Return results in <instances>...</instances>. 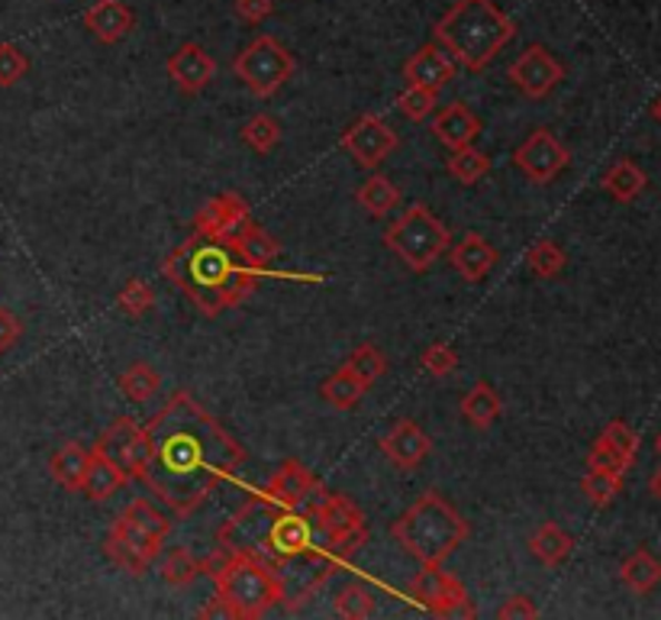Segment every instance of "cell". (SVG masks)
<instances>
[{
	"mask_svg": "<svg viewBox=\"0 0 661 620\" xmlns=\"http://www.w3.org/2000/svg\"><path fill=\"white\" fill-rule=\"evenodd\" d=\"M207 572L214 575L217 598L229 618H265L272 608L284 604V582L278 569L249 553H217L207 559Z\"/></svg>",
	"mask_w": 661,
	"mask_h": 620,
	"instance_id": "5",
	"label": "cell"
},
{
	"mask_svg": "<svg viewBox=\"0 0 661 620\" xmlns=\"http://www.w3.org/2000/svg\"><path fill=\"white\" fill-rule=\"evenodd\" d=\"M394 543L420 565H442L468 537L472 523L452 508L440 491H423L407 511L391 523Z\"/></svg>",
	"mask_w": 661,
	"mask_h": 620,
	"instance_id": "4",
	"label": "cell"
},
{
	"mask_svg": "<svg viewBox=\"0 0 661 620\" xmlns=\"http://www.w3.org/2000/svg\"><path fill=\"white\" fill-rule=\"evenodd\" d=\"M655 453L661 456V433H659V440H655Z\"/></svg>",
	"mask_w": 661,
	"mask_h": 620,
	"instance_id": "53",
	"label": "cell"
},
{
	"mask_svg": "<svg viewBox=\"0 0 661 620\" xmlns=\"http://www.w3.org/2000/svg\"><path fill=\"white\" fill-rule=\"evenodd\" d=\"M243 142L258 156H268L282 146V124L272 114H255L253 120L243 127Z\"/></svg>",
	"mask_w": 661,
	"mask_h": 620,
	"instance_id": "40",
	"label": "cell"
},
{
	"mask_svg": "<svg viewBox=\"0 0 661 620\" xmlns=\"http://www.w3.org/2000/svg\"><path fill=\"white\" fill-rule=\"evenodd\" d=\"M97 453H103L107 459H114L129 479H142L146 462H149V433L146 426H139L132 417H117L114 424L100 433V440L95 443Z\"/></svg>",
	"mask_w": 661,
	"mask_h": 620,
	"instance_id": "15",
	"label": "cell"
},
{
	"mask_svg": "<svg viewBox=\"0 0 661 620\" xmlns=\"http://www.w3.org/2000/svg\"><path fill=\"white\" fill-rule=\"evenodd\" d=\"M445 171H448L458 185L472 188V185H477V181L491 171V159H487L481 149H474V146H462V149H455V152L448 156Z\"/></svg>",
	"mask_w": 661,
	"mask_h": 620,
	"instance_id": "38",
	"label": "cell"
},
{
	"mask_svg": "<svg viewBox=\"0 0 661 620\" xmlns=\"http://www.w3.org/2000/svg\"><path fill=\"white\" fill-rule=\"evenodd\" d=\"M158 572L168 585L185 588L190 582H197L204 572H207V559H197L190 553L188 547H171L161 553V562H158Z\"/></svg>",
	"mask_w": 661,
	"mask_h": 620,
	"instance_id": "32",
	"label": "cell"
},
{
	"mask_svg": "<svg viewBox=\"0 0 661 620\" xmlns=\"http://www.w3.org/2000/svg\"><path fill=\"white\" fill-rule=\"evenodd\" d=\"M588 469H600V472H613V475H623L627 479V472H630V462L627 456L600 433L598 440H594V446H591V453H588Z\"/></svg>",
	"mask_w": 661,
	"mask_h": 620,
	"instance_id": "45",
	"label": "cell"
},
{
	"mask_svg": "<svg viewBox=\"0 0 661 620\" xmlns=\"http://www.w3.org/2000/svg\"><path fill=\"white\" fill-rule=\"evenodd\" d=\"M319 489H323V482L316 479L300 459H284L282 465L275 469L272 482L265 485V494L275 504L287 508V511H304L314 501V494Z\"/></svg>",
	"mask_w": 661,
	"mask_h": 620,
	"instance_id": "18",
	"label": "cell"
},
{
	"mask_svg": "<svg viewBox=\"0 0 661 620\" xmlns=\"http://www.w3.org/2000/svg\"><path fill=\"white\" fill-rule=\"evenodd\" d=\"M378 450L384 453V456L391 459L397 469L413 472V469H416L423 459L430 456V450H433V440L423 433V426L416 424V421L401 417L397 424L391 426V430L381 436Z\"/></svg>",
	"mask_w": 661,
	"mask_h": 620,
	"instance_id": "19",
	"label": "cell"
},
{
	"mask_svg": "<svg viewBox=\"0 0 661 620\" xmlns=\"http://www.w3.org/2000/svg\"><path fill=\"white\" fill-rule=\"evenodd\" d=\"M146 433L152 450L139 482L175 518H190L246 465V446L190 392L171 394L146 424Z\"/></svg>",
	"mask_w": 661,
	"mask_h": 620,
	"instance_id": "1",
	"label": "cell"
},
{
	"mask_svg": "<svg viewBox=\"0 0 661 620\" xmlns=\"http://www.w3.org/2000/svg\"><path fill=\"white\" fill-rule=\"evenodd\" d=\"M368 392H372V388H368L348 365H339V368L319 385L323 401H326L329 407H336V411H352Z\"/></svg>",
	"mask_w": 661,
	"mask_h": 620,
	"instance_id": "29",
	"label": "cell"
},
{
	"mask_svg": "<svg viewBox=\"0 0 661 620\" xmlns=\"http://www.w3.org/2000/svg\"><path fill=\"white\" fill-rule=\"evenodd\" d=\"M652 117H655V120H659V124H661V98L655 100V104H652Z\"/></svg>",
	"mask_w": 661,
	"mask_h": 620,
	"instance_id": "52",
	"label": "cell"
},
{
	"mask_svg": "<svg viewBox=\"0 0 661 620\" xmlns=\"http://www.w3.org/2000/svg\"><path fill=\"white\" fill-rule=\"evenodd\" d=\"M103 553H107V559H110L117 569H124L132 579H142V575L149 572V565H152L117 526H110V533H107V540H103Z\"/></svg>",
	"mask_w": 661,
	"mask_h": 620,
	"instance_id": "36",
	"label": "cell"
},
{
	"mask_svg": "<svg viewBox=\"0 0 661 620\" xmlns=\"http://www.w3.org/2000/svg\"><path fill=\"white\" fill-rule=\"evenodd\" d=\"M436 104H440V91L410 88L407 85V91L397 98V110H401V117H407L410 124H423L426 117H433Z\"/></svg>",
	"mask_w": 661,
	"mask_h": 620,
	"instance_id": "43",
	"label": "cell"
},
{
	"mask_svg": "<svg viewBox=\"0 0 661 620\" xmlns=\"http://www.w3.org/2000/svg\"><path fill=\"white\" fill-rule=\"evenodd\" d=\"M165 71H168V81H175L181 95L194 98V95H204L210 81L217 78V59L200 42H185L168 56Z\"/></svg>",
	"mask_w": 661,
	"mask_h": 620,
	"instance_id": "17",
	"label": "cell"
},
{
	"mask_svg": "<svg viewBox=\"0 0 661 620\" xmlns=\"http://www.w3.org/2000/svg\"><path fill=\"white\" fill-rule=\"evenodd\" d=\"M278 511H282V504H275L265 491H262V494H253V498L220 526V533H217V550H223V553H249L262 559L268 530H272V523L278 518Z\"/></svg>",
	"mask_w": 661,
	"mask_h": 620,
	"instance_id": "9",
	"label": "cell"
},
{
	"mask_svg": "<svg viewBox=\"0 0 661 620\" xmlns=\"http://www.w3.org/2000/svg\"><path fill=\"white\" fill-rule=\"evenodd\" d=\"M339 146L352 156V163L355 165H362V168H378V165L401 146V139H397V132L391 130L387 120H381L375 114H362V117L343 132Z\"/></svg>",
	"mask_w": 661,
	"mask_h": 620,
	"instance_id": "16",
	"label": "cell"
},
{
	"mask_svg": "<svg viewBox=\"0 0 661 620\" xmlns=\"http://www.w3.org/2000/svg\"><path fill=\"white\" fill-rule=\"evenodd\" d=\"M568 256L565 249L555 243V239H539L533 243L530 249H526V268L533 272L535 278H559L562 272H565Z\"/></svg>",
	"mask_w": 661,
	"mask_h": 620,
	"instance_id": "39",
	"label": "cell"
},
{
	"mask_svg": "<svg viewBox=\"0 0 661 620\" xmlns=\"http://www.w3.org/2000/svg\"><path fill=\"white\" fill-rule=\"evenodd\" d=\"M420 365H423V372H426V375H433V378H445V375H452V372L458 368V353H455L448 343H433V346H426V350H423Z\"/></svg>",
	"mask_w": 661,
	"mask_h": 620,
	"instance_id": "47",
	"label": "cell"
},
{
	"mask_svg": "<svg viewBox=\"0 0 661 620\" xmlns=\"http://www.w3.org/2000/svg\"><path fill=\"white\" fill-rule=\"evenodd\" d=\"M233 7H236V17L249 27L265 23L275 13V0H233Z\"/></svg>",
	"mask_w": 661,
	"mask_h": 620,
	"instance_id": "49",
	"label": "cell"
},
{
	"mask_svg": "<svg viewBox=\"0 0 661 620\" xmlns=\"http://www.w3.org/2000/svg\"><path fill=\"white\" fill-rule=\"evenodd\" d=\"M410 598L436 618H474L468 588L452 572H442V565H423V572L410 582Z\"/></svg>",
	"mask_w": 661,
	"mask_h": 620,
	"instance_id": "10",
	"label": "cell"
},
{
	"mask_svg": "<svg viewBox=\"0 0 661 620\" xmlns=\"http://www.w3.org/2000/svg\"><path fill=\"white\" fill-rule=\"evenodd\" d=\"M127 482L129 475L114 459H107L103 453L91 450V462H88V472H85V485H81V491L91 501H110Z\"/></svg>",
	"mask_w": 661,
	"mask_h": 620,
	"instance_id": "26",
	"label": "cell"
},
{
	"mask_svg": "<svg viewBox=\"0 0 661 620\" xmlns=\"http://www.w3.org/2000/svg\"><path fill=\"white\" fill-rule=\"evenodd\" d=\"M120 521H127L129 526L142 530L146 537H152L158 543H165V537L171 533V518L161 514L149 498H132L127 504V511L120 514Z\"/></svg>",
	"mask_w": 661,
	"mask_h": 620,
	"instance_id": "35",
	"label": "cell"
},
{
	"mask_svg": "<svg viewBox=\"0 0 661 620\" xmlns=\"http://www.w3.org/2000/svg\"><path fill=\"white\" fill-rule=\"evenodd\" d=\"M120 392L127 394L132 404H146L149 397H156L161 392V375L149 362H132L127 372L117 378Z\"/></svg>",
	"mask_w": 661,
	"mask_h": 620,
	"instance_id": "37",
	"label": "cell"
},
{
	"mask_svg": "<svg viewBox=\"0 0 661 620\" xmlns=\"http://www.w3.org/2000/svg\"><path fill=\"white\" fill-rule=\"evenodd\" d=\"M645 185H649L645 171L632 163V159L613 163L606 168V175H603V191L613 197V200H620V204H632L635 197L645 191Z\"/></svg>",
	"mask_w": 661,
	"mask_h": 620,
	"instance_id": "31",
	"label": "cell"
},
{
	"mask_svg": "<svg viewBox=\"0 0 661 620\" xmlns=\"http://www.w3.org/2000/svg\"><path fill=\"white\" fill-rule=\"evenodd\" d=\"M433 36L455 66L484 71L510 46L516 23L494 0H455L436 20Z\"/></svg>",
	"mask_w": 661,
	"mask_h": 620,
	"instance_id": "3",
	"label": "cell"
},
{
	"mask_svg": "<svg viewBox=\"0 0 661 620\" xmlns=\"http://www.w3.org/2000/svg\"><path fill=\"white\" fill-rule=\"evenodd\" d=\"M455 68H458L455 59L442 49L440 42H426L404 62V81L410 88L442 91L455 78Z\"/></svg>",
	"mask_w": 661,
	"mask_h": 620,
	"instance_id": "20",
	"label": "cell"
},
{
	"mask_svg": "<svg viewBox=\"0 0 661 620\" xmlns=\"http://www.w3.org/2000/svg\"><path fill=\"white\" fill-rule=\"evenodd\" d=\"M30 71V59L20 46L13 42H0V88H13L17 81H23Z\"/></svg>",
	"mask_w": 661,
	"mask_h": 620,
	"instance_id": "46",
	"label": "cell"
},
{
	"mask_svg": "<svg viewBox=\"0 0 661 620\" xmlns=\"http://www.w3.org/2000/svg\"><path fill=\"white\" fill-rule=\"evenodd\" d=\"M433 132L445 149L455 152L462 146H474V139L481 136V120L465 100H455L433 117Z\"/></svg>",
	"mask_w": 661,
	"mask_h": 620,
	"instance_id": "23",
	"label": "cell"
},
{
	"mask_svg": "<svg viewBox=\"0 0 661 620\" xmlns=\"http://www.w3.org/2000/svg\"><path fill=\"white\" fill-rule=\"evenodd\" d=\"M294 68H297L294 56L284 49L275 36L268 33L255 36L253 42H249V46L236 56V62H233L236 78L253 91L255 98L262 100L275 98L284 85L290 81Z\"/></svg>",
	"mask_w": 661,
	"mask_h": 620,
	"instance_id": "8",
	"label": "cell"
},
{
	"mask_svg": "<svg viewBox=\"0 0 661 620\" xmlns=\"http://www.w3.org/2000/svg\"><path fill=\"white\" fill-rule=\"evenodd\" d=\"M333 611L346 620H368L378 611V598H375V591L365 585V582H355V579H352L348 585H343L336 591Z\"/></svg>",
	"mask_w": 661,
	"mask_h": 620,
	"instance_id": "34",
	"label": "cell"
},
{
	"mask_svg": "<svg viewBox=\"0 0 661 620\" xmlns=\"http://www.w3.org/2000/svg\"><path fill=\"white\" fill-rule=\"evenodd\" d=\"M355 200L362 204V210H368L372 217H384L387 210H394L401 204V188L384 178V175H368L358 188H355Z\"/></svg>",
	"mask_w": 661,
	"mask_h": 620,
	"instance_id": "33",
	"label": "cell"
},
{
	"mask_svg": "<svg viewBox=\"0 0 661 620\" xmlns=\"http://www.w3.org/2000/svg\"><path fill=\"white\" fill-rule=\"evenodd\" d=\"M304 511L314 518L316 530L323 537V547L336 555V559L346 562L348 555H355L368 543L365 511L348 494H343V491L319 489L314 494V501Z\"/></svg>",
	"mask_w": 661,
	"mask_h": 620,
	"instance_id": "7",
	"label": "cell"
},
{
	"mask_svg": "<svg viewBox=\"0 0 661 620\" xmlns=\"http://www.w3.org/2000/svg\"><path fill=\"white\" fill-rule=\"evenodd\" d=\"M581 491L588 494V501H591L594 508H610V504L616 501V494L623 491V475L588 469V475L581 479Z\"/></svg>",
	"mask_w": 661,
	"mask_h": 620,
	"instance_id": "42",
	"label": "cell"
},
{
	"mask_svg": "<svg viewBox=\"0 0 661 620\" xmlns=\"http://www.w3.org/2000/svg\"><path fill=\"white\" fill-rule=\"evenodd\" d=\"M20 339H23V321L10 307L0 304V356L20 346Z\"/></svg>",
	"mask_w": 661,
	"mask_h": 620,
	"instance_id": "48",
	"label": "cell"
},
{
	"mask_svg": "<svg viewBox=\"0 0 661 620\" xmlns=\"http://www.w3.org/2000/svg\"><path fill=\"white\" fill-rule=\"evenodd\" d=\"M568 163H571V152H568L565 142L552 130L530 132V136L516 146V152H513V165H516L533 185H549V181H555L568 168Z\"/></svg>",
	"mask_w": 661,
	"mask_h": 620,
	"instance_id": "13",
	"label": "cell"
},
{
	"mask_svg": "<svg viewBox=\"0 0 661 620\" xmlns=\"http://www.w3.org/2000/svg\"><path fill=\"white\" fill-rule=\"evenodd\" d=\"M620 579L630 588L632 594H649L661 585V559L649 550H635L623 559L620 565Z\"/></svg>",
	"mask_w": 661,
	"mask_h": 620,
	"instance_id": "30",
	"label": "cell"
},
{
	"mask_svg": "<svg viewBox=\"0 0 661 620\" xmlns=\"http://www.w3.org/2000/svg\"><path fill=\"white\" fill-rule=\"evenodd\" d=\"M384 246L404 262V268H410L413 275H423L442 259V253H448L452 233L430 210V204L413 200L407 204V210L384 229Z\"/></svg>",
	"mask_w": 661,
	"mask_h": 620,
	"instance_id": "6",
	"label": "cell"
},
{
	"mask_svg": "<svg viewBox=\"0 0 661 620\" xmlns=\"http://www.w3.org/2000/svg\"><path fill=\"white\" fill-rule=\"evenodd\" d=\"M506 78L516 85V91H520L523 98L542 100L549 98V95L562 85L565 66L552 56V49H545V46H530V49H523V52L513 59V66L506 68Z\"/></svg>",
	"mask_w": 661,
	"mask_h": 620,
	"instance_id": "14",
	"label": "cell"
},
{
	"mask_svg": "<svg viewBox=\"0 0 661 620\" xmlns=\"http://www.w3.org/2000/svg\"><path fill=\"white\" fill-rule=\"evenodd\" d=\"M229 246H233V253H236L239 259L246 262V265H253V268H258V272H265L272 262L282 256V243H278L268 229L258 227L255 220L243 229Z\"/></svg>",
	"mask_w": 661,
	"mask_h": 620,
	"instance_id": "25",
	"label": "cell"
},
{
	"mask_svg": "<svg viewBox=\"0 0 661 620\" xmlns=\"http://www.w3.org/2000/svg\"><path fill=\"white\" fill-rule=\"evenodd\" d=\"M346 365L368 385V388H375L381 378L387 375V356L381 353L375 343H362V346L348 356Z\"/></svg>",
	"mask_w": 661,
	"mask_h": 620,
	"instance_id": "41",
	"label": "cell"
},
{
	"mask_svg": "<svg viewBox=\"0 0 661 620\" xmlns=\"http://www.w3.org/2000/svg\"><path fill=\"white\" fill-rule=\"evenodd\" d=\"M88 462H91V450L85 443H65L59 446L52 459H49V472L52 479L62 485L65 491H81L85 485V472H88Z\"/></svg>",
	"mask_w": 661,
	"mask_h": 620,
	"instance_id": "27",
	"label": "cell"
},
{
	"mask_svg": "<svg viewBox=\"0 0 661 620\" xmlns=\"http://www.w3.org/2000/svg\"><path fill=\"white\" fill-rule=\"evenodd\" d=\"M156 304V292L142 282V278H129L127 285L117 294V307L127 314V317H142L146 311H152Z\"/></svg>",
	"mask_w": 661,
	"mask_h": 620,
	"instance_id": "44",
	"label": "cell"
},
{
	"mask_svg": "<svg viewBox=\"0 0 661 620\" xmlns=\"http://www.w3.org/2000/svg\"><path fill=\"white\" fill-rule=\"evenodd\" d=\"M253 224V207L246 204V197L236 191L210 197L197 214H194V233L200 239L210 243H233L243 229Z\"/></svg>",
	"mask_w": 661,
	"mask_h": 620,
	"instance_id": "12",
	"label": "cell"
},
{
	"mask_svg": "<svg viewBox=\"0 0 661 620\" xmlns=\"http://www.w3.org/2000/svg\"><path fill=\"white\" fill-rule=\"evenodd\" d=\"M649 491H652V494H655V498L661 501V469H655V472H652V479H649Z\"/></svg>",
	"mask_w": 661,
	"mask_h": 620,
	"instance_id": "51",
	"label": "cell"
},
{
	"mask_svg": "<svg viewBox=\"0 0 661 620\" xmlns=\"http://www.w3.org/2000/svg\"><path fill=\"white\" fill-rule=\"evenodd\" d=\"M132 27H136V13L124 0H97L85 10V30L103 46H114V42L127 39L132 33Z\"/></svg>",
	"mask_w": 661,
	"mask_h": 620,
	"instance_id": "21",
	"label": "cell"
},
{
	"mask_svg": "<svg viewBox=\"0 0 661 620\" xmlns=\"http://www.w3.org/2000/svg\"><path fill=\"white\" fill-rule=\"evenodd\" d=\"M530 553H533L545 569H559V565H565L568 559H571V553H574V537L555 521L539 523L535 533L530 537Z\"/></svg>",
	"mask_w": 661,
	"mask_h": 620,
	"instance_id": "24",
	"label": "cell"
},
{
	"mask_svg": "<svg viewBox=\"0 0 661 620\" xmlns=\"http://www.w3.org/2000/svg\"><path fill=\"white\" fill-rule=\"evenodd\" d=\"M448 262L468 285H481L494 272V265L501 262V256L481 233H465L458 239V246L448 249Z\"/></svg>",
	"mask_w": 661,
	"mask_h": 620,
	"instance_id": "22",
	"label": "cell"
},
{
	"mask_svg": "<svg viewBox=\"0 0 661 620\" xmlns=\"http://www.w3.org/2000/svg\"><path fill=\"white\" fill-rule=\"evenodd\" d=\"M497 618L501 620H533L539 618V608L533 604L530 594H510L504 604L497 608Z\"/></svg>",
	"mask_w": 661,
	"mask_h": 620,
	"instance_id": "50",
	"label": "cell"
},
{
	"mask_svg": "<svg viewBox=\"0 0 661 620\" xmlns=\"http://www.w3.org/2000/svg\"><path fill=\"white\" fill-rule=\"evenodd\" d=\"M458 411H462V417H465L474 430H491V426L497 424L501 411H504V401H501V394L494 392L487 382H477L472 392L462 397Z\"/></svg>",
	"mask_w": 661,
	"mask_h": 620,
	"instance_id": "28",
	"label": "cell"
},
{
	"mask_svg": "<svg viewBox=\"0 0 661 620\" xmlns=\"http://www.w3.org/2000/svg\"><path fill=\"white\" fill-rule=\"evenodd\" d=\"M310 553H329L323 547V537L316 530L314 518L307 511H287V508H282L275 523H272V530H268L262 559L272 562V565H282L287 559Z\"/></svg>",
	"mask_w": 661,
	"mask_h": 620,
	"instance_id": "11",
	"label": "cell"
},
{
	"mask_svg": "<svg viewBox=\"0 0 661 620\" xmlns=\"http://www.w3.org/2000/svg\"><path fill=\"white\" fill-rule=\"evenodd\" d=\"M161 272L175 288L188 294L204 317H220L223 311L239 307L262 278V272L239 259L233 246L200 239L197 233L161 262Z\"/></svg>",
	"mask_w": 661,
	"mask_h": 620,
	"instance_id": "2",
	"label": "cell"
}]
</instances>
